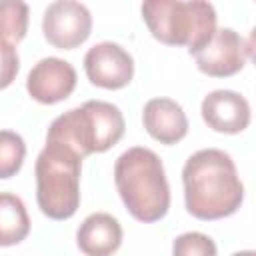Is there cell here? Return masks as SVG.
<instances>
[{"label": "cell", "mask_w": 256, "mask_h": 256, "mask_svg": "<svg viewBox=\"0 0 256 256\" xmlns=\"http://www.w3.org/2000/svg\"><path fill=\"white\" fill-rule=\"evenodd\" d=\"M92 32L90 10L76 0H56L46 6L42 16V34L58 50H74L88 40Z\"/></svg>", "instance_id": "obj_6"}, {"label": "cell", "mask_w": 256, "mask_h": 256, "mask_svg": "<svg viewBox=\"0 0 256 256\" xmlns=\"http://www.w3.org/2000/svg\"><path fill=\"white\" fill-rule=\"evenodd\" d=\"M152 38L166 46H182L196 56L216 32V10L204 0H148L140 6Z\"/></svg>", "instance_id": "obj_4"}, {"label": "cell", "mask_w": 256, "mask_h": 256, "mask_svg": "<svg viewBox=\"0 0 256 256\" xmlns=\"http://www.w3.org/2000/svg\"><path fill=\"white\" fill-rule=\"evenodd\" d=\"M26 158V142L14 130H0V180L20 172Z\"/></svg>", "instance_id": "obj_15"}, {"label": "cell", "mask_w": 256, "mask_h": 256, "mask_svg": "<svg viewBox=\"0 0 256 256\" xmlns=\"http://www.w3.org/2000/svg\"><path fill=\"white\" fill-rule=\"evenodd\" d=\"M78 76L68 60L48 56L38 60L26 78V90L32 100L40 104H58L66 100L76 88Z\"/></svg>", "instance_id": "obj_9"}, {"label": "cell", "mask_w": 256, "mask_h": 256, "mask_svg": "<svg viewBox=\"0 0 256 256\" xmlns=\"http://www.w3.org/2000/svg\"><path fill=\"white\" fill-rule=\"evenodd\" d=\"M202 120L220 134H240L250 124V104L234 90H212L200 104Z\"/></svg>", "instance_id": "obj_10"}, {"label": "cell", "mask_w": 256, "mask_h": 256, "mask_svg": "<svg viewBox=\"0 0 256 256\" xmlns=\"http://www.w3.org/2000/svg\"><path fill=\"white\" fill-rule=\"evenodd\" d=\"M122 226L108 212H94L76 230V244L84 256H112L122 246Z\"/></svg>", "instance_id": "obj_12"}, {"label": "cell", "mask_w": 256, "mask_h": 256, "mask_svg": "<svg viewBox=\"0 0 256 256\" xmlns=\"http://www.w3.org/2000/svg\"><path fill=\"white\" fill-rule=\"evenodd\" d=\"M20 70V56L14 44L0 42V90L8 88Z\"/></svg>", "instance_id": "obj_17"}, {"label": "cell", "mask_w": 256, "mask_h": 256, "mask_svg": "<svg viewBox=\"0 0 256 256\" xmlns=\"http://www.w3.org/2000/svg\"><path fill=\"white\" fill-rule=\"evenodd\" d=\"M142 124L146 132L160 144H178L188 134V118L184 108L172 98H152L142 108Z\"/></svg>", "instance_id": "obj_11"}, {"label": "cell", "mask_w": 256, "mask_h": 256, "mask_svg": "<svg viewBox=\"0 0 256 256\" xmlns=\"http://www.w3.org/2000/svg\"><path fill=\"white\" fill-rule=\"evenodd\" d=\"M232 256H256L254 250H240V252H234Z\"/></svg>", "instance_id": "obj_18"}, {"label": "cell", "mask_w": 256, "mask_h": 256, "mask_svg": "<svg viewBox=\"0 0 256 256\" xmlns=\"http://www.w3.org/2000/svg\"><path fill=\"white\" fill-rule=\"evenodd\" d=\"M82 158L64 144L46 142L36 158V202L50 220H68L80 206Z\"/></svg>", "instance_id": "obj_5"}, {"label": "cell", "mask_w": 256, "mask_h": 256, "mask_svg": "<svg viewBox=\"0 0 256 256\" xmlns=\"http://www.w3.org/2000/svg\"><path fill=\"white\" fill-rule=\"evenodd\" d=\"M248 52L246 40L234 28H216L210 42L194 58L202 74L210 78H228L246 66Z\"/></svg>", "instance_id": "obj_8"}, {"label": "cell", "mask_w": 256, "mask_h": 256, "mask_svg": "<svg viewBox=\"0 0 256 256\" xmlns=\"http://www.w3.org/2000/svg\"><path fill=\"white\" fill-rule=\"evenodd\" d=\"M30 234V216L20 196L0 192V246H16Z\"/></svg>", "instance_id": "obj_13"}, {"label": "cell", "mask_w": 256, "mask_h": 256, "mask_svg": "<svg viewBox=\"0 0 256 256\" xmlns=\"http://www.w3.org/2000/svg\"><path fill=\"white\" fill-rule=\"evenodd\" d=\"M30 10L26 2L2 0L0 2V42L18 44L28 32Z\"/></svg>", "instance_id": "obj_14"}, {"label": "cell", "mask_w": 256, "mask_h": 256, "mask_svg": "<svg viewBox=\"0 0 256 256\" xmlns=\"http://www.w3.org/2000/svg\"><path fill=\"white\" fill-rule=\"evenodd\" d=\"M126 130L120 108L106 100H88L52 120L46 142H58L74 150L82 160L116 146Z\"/></svg>", "instance_id": "obj_3"}, {"label": "cell", "mask_w": 256, "mask_h": 256, "mask_svg": "<svg viewBox=\"0 0 256 256\" xmlns=\"http://www.w3.org/2000/svg\"><path fill=\"white\" fill-rule=\"evenodd\" d=\"M114 184L122 204L138 222L162 220L170 208V186L160 156L144 146L124 150L114 164Z\"/></svg>", "instance_id": "obj_2"}, {"label": "cell", "mask_w": 256, "mask_h": 256, "mask_svg": "<svg viewBox=\"0 0 256 256\" xmlns=\"http://www.w3.org/2000/svg\"><path fill=\"white\" fill-rule=\"evenodd\" d=\"M172 256H218V248L208 234L184 232L174 238Z\"/></svg>", "instance_id": "obj_16"}, {"label": "cell", "mask_w": 256, "mask_h": 256, "mask_svg": "<svg viewBox=\"0 0 256 256\" xmlns=\"http://www.w3.org/2000/svg\"><path fill=\"white\" fill-rule=\"evenodd\" d=\"M184 204L198 220L228 218L244 202V184L232 156L220 148H202L182 168Z\"/></svg>", "instance_id": "obj_1"}, {"label": "cell", "mask_w": 256, "mask_h": 256, "mask_svg": "<svg viewBox=\"0 0 256 256\" xmlns=\"http://www.w3.org/2000/svg\"><path fill=\"white\" fill-rule=\"evenodd\" d=\"M84 72L90 84L104 90H120L134 78V58L116 42H98L84 56Z\"/></svg>", "instance_id": "obj_7"}]
</instances>
